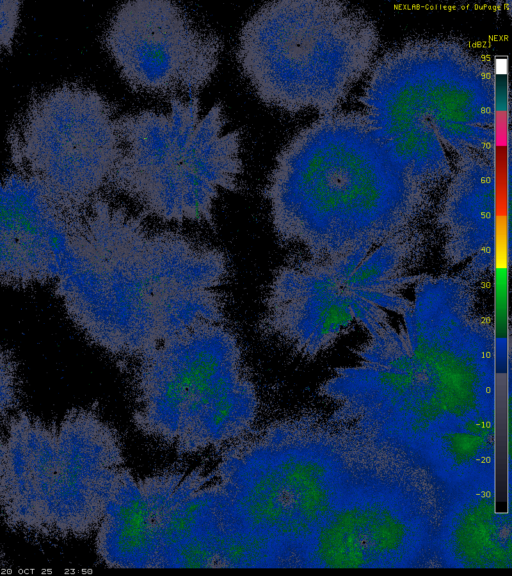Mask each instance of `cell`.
<instances>
[{"label": "cell", "instance_id": "1", "mask_svg": "<svg viewBox=\"0 0 512 576\" xmlns=\"http://www.w3.org/2000/svg\"><path fill=\"white\" fill-rule=\"evenodd\" d=\"M470 283L424 276L403 325L366 326L360 362L322 388L340 404L330 421L416 460L452 434L494 433V334Z\"/></svg>", "mask_w": 512, "mask_h": 576}, {"label": "cell", "instance_id": "2", "mask_svg": "<svg viewBox=\"0 0 512 576\" xmlns=\"http://www.w3.org/2000/svg\"><path fill=\"white\" fill-rule=\"evenodd\" d=\"M228 274L220 249L154 229L100 195L76 211L53 283L92 344L135 361L173 336L224 322Z\"/></svg>", "mask_w": 512, "mask_h": 576}, {"label": "cell", "instance_id": "3", "mask_svg": "<svg viewBox=\"0 0 512 576\" xmlns=\"http://www.w3.org/2000/svg\"><path fill=\"white\" fill-rule=\"evenodd\" d=\"M224 448L207 484L219 568L299 567L376 458L355 432L312 415L273 421Z\"/></svg>", "mask_w": 512, "mask_h": 576}, {"label": "cell", "instance_id": "4", "mask_svg": "<svg viewBox=\"0 0 512 576\" xmlns=\"http://www.w3.org/2000/svg\"><path fill=\"white\" fill-rule=\"evenodd\" d=\"M124 462L116 430L93 409L54 421L17 411L0 424V518L32 540L90 536Z\"/></svg>", "mask_w": 512, "mask_h": 576}, {"label": "cell", "instance_id": "5", "mask_svg": "<svg viewBox=\"0 0 512 576\" xmlns=\"http://www.w3.org/2000/svg\"><path fill=\"white\" fill-rule=\"evenodd\" d=\"M135 362L133 422L147 436L193 455L252 430L257 389L224 322L173 336Z\"/></svg>", "mask_w": 512, "mask_h": 576}, {"label": "cell", "instance_id": "6", "mask_svg": "<svg viewBox=\"0 0 512 576\" xmlns=\"http://www.w3.org/2000/svg\"><path fill=\"white\" fill-rule=\"evenodd\" d=\"M121 152L109 187L142 214L167 223L214 225L222 193L244 171L241 133L227 128L221 104L203 111L196 96L170 99L167 111L117 118Z\"/></svg>", "mask_w": 512, "mask_h": 576}, {"label": "cell", "instance_id": "7", "mask_svg": "<svg viewBox=\"0 0 512 576\" xmlns=\"http://www.w3.org/2000/svg\"><path fill=\"white\" fill-rule=\"evenodd\" d=\"M417 249L400 233L373 248L283 264L267 289L263 329L313 357L355 323L386 320V311L402 315L411 304L403 290L424 277L411 273Z\"/></svg>", "mask_w": 512, "mask_h": 576}, {"label": "cell", "instance_id": "8", "mask_svg": "<svg viewBox=\"0 0 512 576\" xmlns=\"http://www.w3.org/2000/svg\"><path fill=\"white\" fill-rule=\"evenodd\" d=\"M433 479L407 457L384 459L324 521L300 567L405 568L434 561L446 494Z\"/></svg>", "mask_w": 512, "mask_h": 576}, {"label": "cell", "instance_id": "9", "mask_svg": "<svg viewBox=\"0 0 512 576\" xmlns=\"http://www.w3.org/2000/svg\"><path fill=\"white\" fill-rule=\"evenodd\" d=\"M8 151L14 170L79 209L109 187L121 152L117 117L96 90L61 84L24 106L8 132Z\"/></svg>", "mask_w": 512, "mask_h": 576}, {"label": "cell", "instance_id": "10", "mask_svg": "<svg viewBox=\"0 0 512 576\" xmlns=\"http://www.w3.org/2000/svg\"><path fill=\"white\" fill-rule=\"evenodd\" d=\"M103 41L131 89L170 99L196 96L211 80L222 51L215 33L167 0L123 3Z\"/></svg>", "mask_w": 512, "mask_h": 576}, {"label": "cell", "instance_id": "11", "mask_svg": "<svg viewBox=\"0 0 512 576\" xmlns=\"http://www.w3.org/2000/svg\"><path fill=\"white\" fill-rule=\"evenodd\" d=\"M75 209L61 204L32 176L0 175V284L54 282L72 232Z\"/></svg>", "mask_w": 512, "mask_h": 576}, {"label": "cell", "instance_id": "12", "mask_svg": "<svg viewBox=\"0 0 512 576\" xmlns=\"http://www.w3.org/2000/svg\"><path fill=\"white\" fill-rule=\"evenodd\" d=\"M510 515L497 513L494 476L448 492L437 524L434 561L457 568H510Z\"/></svg>", "mask_w": 512, "mask_h": 576}, {"label": "cell", "instance_id": "13", "mask_svg": "<svg viewBox=\"0 0 512 576\" xmlns=\"http://www.w3.org/2000/svg\"><path fill=\"white\" fill-rule=\"evenodd\" d=\"M21 396V384L16 362L0 346V424L16 412Z\"/></svg>", "mask_w": 512, "mask_h": 576}, {"label": "cell", "instance_id": "14", "mask_svg": "<svg viewBox=\"0 0 512 576\" xmlns=\"http://www.w3.org/2000/svg\"><path fill=\"white\" fill-rule=\"evenodd\" d=\"M21 2L0 0V56L13 45L20 22Z\"/></svg>", "mask_w": 512, "mask_h": 576}, {"label": "cell", "instance_id": "15", "mask_svg": "<svg viewBox=\"0 0 512 576\" xmlns=\"http://www.w3.org/2000/svg\"><path fill=\"white\" fill-rule=\"evenodd\" d=\"M1 560H2V559H1V555H0V566L2 565Z\"/></svg>", "mask_w": 512, "mask_h": 576}]
</instances>
